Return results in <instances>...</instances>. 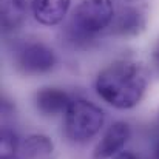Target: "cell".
I'll return each instance as SVG.
<instances>
[{"mask_svg":"<svg viewBox=\"0 0 159 159\" xmlns=\"http://www.w3.org/2000/svg\"><path fill=\"white\" fill-rule=\"evenodd\" d=\"M147 88V73L133 60H116L104 68L96 79L98 94L119 110L136 107Z\"/></svg>","mask_w":159,"mask_h":159,"instance_id":"obj_1","label":"cell"},{"mask_svg":"<svg viewBox=\"0 0 159 159\" xmlns=\"http://www.w3.org/2000/svg\"><path fill=\"white\" fill-rule=\"evenodd\" d=\"M104 120V111L96 104L76 99L65 111V134L73 142H87L101 131Z\"/></svg>","mask_w":159,"mask_h":159,"instance_id":"obj_2","label":"cell"},{"mask_svg":"<svg viewBox=\"0 0 159 159\" xmlns=\"http://www.w3.org/2000/svg\"><path fill=\"white\" fill-rule=\"evenodd\" d=\"M114 19V6L113 0H80L74 12V25L93 36L101 33L113 22Z\"/></svg>","mask_w":159,"mask_h":159,"instance_id":"obj_3","label":"cell"},{"mask_svg":"<svg viewBox=\"0 0 159 159\" xmlns=\"http://www.w3.org/2000/svg\"><path fill=\"white\" fill-rule=\"evenodd\" d=\"M17 68L26 74H42L53 70L56 65L54 51L40 42H30L19 48L16 54Z\"/></svg>","mask_w":159,"mask_h":159,"instance_id":"obj_4","label":"cell"},{"mask_svg":"<svg viewBox=\"0 0 159 159\" xmlns=\"http://www.w3.org/2000/svg\"><path fill=\"white\" fill-rule=\"evenodd\" d=\"M130 138V127L127 122H114L105 134L102 136V139L99 141V144L96 145L94 150V158L96 159H108L116 156L117 153H120V150L124 148V145L127 144Z\"/></svg>","mask_w":159,"mask_h":159,"instance_id":"obj_5","label":"cell"},{"mask_svg":"<svg viewBox=\"0 0 159 159\" xmlns=\"http://www.w3.org/2000/svg\"><path fill=\"white\" fill-rule=\"evenodd\" d=\"M71 0H33V14L42 25L54 26L60 23L68 9Z\"/></svg>","mask_w":159,"mask_h":159,"instance_id":"obj_6","label":"cell"},{"mask_svg":"<svg viewBox=\"0 0 159 159\" xmlns=\"http://www.w3.org/2000/svg\"><path fill=\"white\" fill-rule=\"evenodd\" d=\"M73 101L70 96L59 88H42L36 94V107L47 116H56L65 113Z\"/></svg>","mask_w":159,"mask_h":159,"instance_id":"obj_7","label":"cell"},{"mask_svg":"<svg viewBox=\"0 0 159 159\" xmlns=\"http://www.w3.org/2000/svg\"><path fill=\"white\" fill-rule=\"evenodd\" d=\"M2 5V26L5 31L14 30L17 28L25 16H26V9H28V0H0Z\"/></svg>","mask_w":159,"mask_h":159,"instance_id":"obj_8","label":"cell"},{"mask_svg":"<svg viewBox=\"0 0 159 159\" xmlns=\"http://www.w3.org/2000/svg\"><path fill=\"white\" fill-rule=\"evenodd\" d=\"M144 26V19L141 16L139 11H136L134 8H124L119 16L114 20V33L116 34H122V36H130V34H136L142 30Z\"/></svg>","mask_w":159,"mask_h":159,"instance_id":"obj_9","label":"cell"},{"mask_svg":"<svg viewBox=\"0 0 159 159\" xmlns=\"http://www.w3.org/2000/svg\"><path fill=\"white\" fill-rule=\"evenodd\" d=\"M53 150V144L45 136H31L25 142V155L28 158L48 156Z\"/></svg>","mask_w":159,"mask_h":159,"instance_id":"obj_10","label":"cell"},{"mask_svg":"<svg viewBox=\"0 0 159 159\" xmlns=\"http://www.w3.org/2000/svg\"><path fill=\"white\" fill-rule=\"evenodd\" d=\"M0 148H2V159H14L16 158V152H17V138L16 134L5 128L2 131V142H0Z\"/></svg>","mask_w":159,"mask_h":159,"instance_id":"obj_11","label":"cell"},{"mask_svg":"<svg viewBox=\"0 0 159 159\" xmlns=\"http://www.w3.org/2000/svg\"><path fill=\"white\" fill-rule=\"evenodd\" d=\"M111 159H138L133 153H130V152H120V153H117L116 156H113Z\"/></svg>","mask_w":159,"mask_h":159,"instance_id":"obj_12","label":"cell"},{"mask_svg":"<svg viewBox=\"0 0 159 159\" xmlns=\"http://www.w3.org/2000/svg\"><path fill=\"white\" fill-rule=\"evenodd\" d=\"M153 60H155V65L158 66V70H159V43H158V47L155 48V53H153Z\"/></svg>","mask_w":159,"mask_h":159,"instance_id":"obj_13","label":"cell"},{"mask_svg":"<svg viewBox=\"0 0 159 159\" xmlns=\"http://www.w3.org/2000/svg\"><path fill=\"white\" fill-rule=\"evenodd\" d=\"M156 153H158V159H159V144H158V150H156Z\"/></svg>","mask_w":159,"mask_h":159,"instance_id":"obj_14","label":"cell"}]
</instances>
